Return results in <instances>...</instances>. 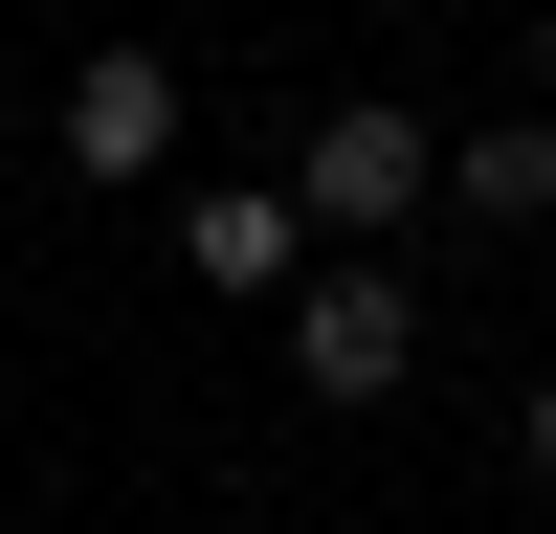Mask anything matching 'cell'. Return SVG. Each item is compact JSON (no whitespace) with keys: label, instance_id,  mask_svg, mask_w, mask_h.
<instances>
[{"label":"cell","instance_id":"7","mask_svg":"<svg viewBox=\"0 0 556 534\" xmlns=\"http://www.w3.org/2000/svg\"><path fill=\"white\" fill-rule=\"evenodd\" d=\"M534 112H556V23H534Z\"/></svg>","mask_w":556,"mask_h":534},{"label":"cell","instance_id":"4","mask_svg":"<svg viewBox=\"0 0 556 534\" xmlns=\"http://www.w3.org/2000/svg\"><path fill=\"white\" fill-rule=\"evenodd\" d=\"M178 267H201L223 312H290V290H312L334 245H312V201H290V156H267V178H178Z\"/></svg>","mask_w":556,"mask_h":534},{"label":"cell","instance_id":"1","mask_svg":"<svg viewBox=\"0 0 556 534\" xmlns=\"http://www.w3.org/2000/svg\"><path fill=\"white\" fill-rule=\"evenodd\" d=\"M290 201H312V245H401V223L445 201V134L401 112V89H356V112L290 134Z\"/></svg>","mask_w":556,"mask_h":534},{"label":"cell","instance_id":"3","mask_svg":"<svg viewBox=\"0 0 556 534\" xmlns=\"http://www.w3.org/2000/svg\"><path fill=\"white\" fill-rule=\"evenodd\" d=\"M290 379H312V400H401V379H424V290H401L379 245H334V267L290 290Z\"/></svg>","mask_w":556,"mask_h":534},{"label":"cell","instance_id":"5","mask_svg":"<svg viewBox=\"0 0 556 534\" xmlns=\"http://www.w3.org/2000/svg\"><path fill=\"white\" fill-rule=\"evenodd\" d=\"M445 223L534 245V223H556V112H490V134H445Z\"/></svg>","mask_w":556,"mask_h":534},{"label":"cell","instance_id":"2","mask_svg":"<svg viewBox=\"0 0 556 534\" xmlns=\"http://www.w3.org/2000/svg\"><path fill=\"white\" fill-rule=\"evenodd\" d=\"M45 156H67L89 201H178V67H156V44H89L67 112H45Z\"/></svg>","mask_w":556,"mask_h":534},{"label":"cell","instance_id":"6","mask_svg":"<svg viewBox=\"0 0 556 534\" xmlns=\"http://www.w3.org/2000/svg\"><path fill=\"white\" fill-rule=\"evenodd\" d=\"M513 445H534V490H556V379H534V400H513Z\"/></svg>","mask_w":556,"mask_h":534}]
</instances>
